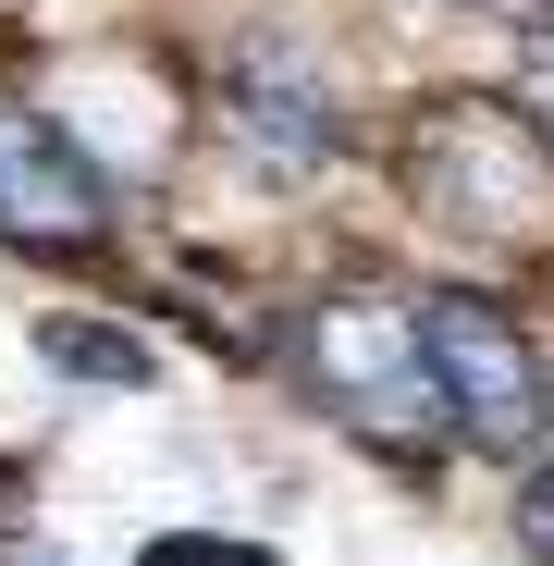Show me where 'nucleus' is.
Listing matches in <instances>:
<instances>
[{
  "instance_id": "nucleus-1",
  "label": "nucleus",
  "mask_w": 554,
  "mask_h": 566,
  "mask_svg": "<svg viewBox=\"0 0 554 566\" xmlns=\"http://www.w3.org/2000/svg\"><path fill=\"white\" fill-rule=\"evenodd\" d=\"M284 357H296V382L333 431H357L369 455H395V468H431L456 455V419H443V382H431V333H419V296H395V283H321V296L284 321Z\"/></svg>"
},
{
  "instance_id": "nucleus-2",
  "label": "nucleus",
  "mask_w": 554,
  "mask_h": 566,
  "mask_svg": "<svg viewBox=\"0 0 554 566\" xmlns=\"http://www.w3.org/2000/svg\"><path fill=\"white\" fill-rule=\"evenodd\" d=\"M383 160L407 185V210L443 222L456 247H554V124L530 99L431 86V99H407Z\"/></svg>"
},
{
  "instance_id": "nucleus-3",
  "label": "nucleus",
  "mask_w": 554,
  "mask_h": 566,
  "mask_svg": "<svg viewBox=\"0 0 554 566\" xmlns=\"http://www.w3.org/2000/svg\"><path fill=\"white\" fill-rule=\"evenodd\" d=\"M419 333H431V382H443L456 443L530 468V455L554 443V357H542V333L493 296V283H431V296H419Z\"/></svg>"
},
{
  "instance_id": "nucleus-4",
  "label": "nucleus",
  "mask_w": 554,
  "mask_h": 566,
  "mask_svg": "<svg viewBox=\"0 0 554 566\" xmlns=\"http://www.w3.org/2000/svg\"><path fill=\"white\" fill-rule=\"evenodd\" d=\"M112 234H124V210H112L100 160H86L38 99H0V247L86 271V259H112Z\"/></svg>"
},
{
  "instance_id": "nucleus-5",
  "label": "nucleus",
  "mask_w": 554,
  "mask_h": 566,
  "mask_svg": "<svg viewBox=\"0 0 554 566\" xmlns=\"http://www.w3.org/2000/svg\"><path fill=\"white\" fill-rule=\"evenodd\" d=\"M222 136L259 172H321V160H345V99L321 86L309 50L247 38V50H222Z\"/></svg>"
},
{
  "instance_id": "nucleus-6",
  "label": "nucleus",
  "mask_w": 554,
  "mask_h": 566,
  "mask_svg": "<svg viewBox=\"0 0 554 566\" xmlns=\"http://www.w3.org/2000/svg\"><path fill=\"white\" fill-rule=\"evenodd\" d=\"M38 345H50L62 369H100V382H148V345H112V333H74V321H62V333H38Z\"/></svg>"
},
{
  "instance_id": "nucleus-7",
  "label": "nucleus",
  "mask_w": 554,
  "mask_h": 566,
  "mask_svg": "<svg viewBox=\"0 0 554 566\" xmlns=\"http://www.w3.org/2000/svg\"><path fill=\"white\" fill-rule=\"evenodd\" d=\"M518 554H542V566H554V443L518 468Z\"/></svg>"
},
{
  "instance_id": "nucleus-8",
  "label": "nucleus",
  "mask_w": 554,
  "mask_h": 566,
  "mask_svg": "<svg viewBox=\"0 0 554 566\" xmlns=\"http://www.w3.org/2000/svg\"><path fill=\"white\" fill-rule=\"evenodd\" d=\"M136 566H271L259 542H222V530H173V542H148Z\"/></svg>"
},
{
  "instance_id": "nucleus-9",
  "label": "nucleus",
  "mask_w": 554,
  "mask_h": 566,
  "mask_svg": "<svg viewBox=\"0 0 554 566\" xmlns=\"http://www.w3.org/2000/svg\"><path fill=\"white\" fill-rule=\"evenodd\" d=\"M518 99H530V112L554 124V13H542V25L518 38Z\"/></svg>"
},
{
  "instance_id": "nucleus-10",
  "label": "nucleus",
  "mask_w": 554,
  "mask_h": 566,
  "mask_svg": "<svg viewBox=\"0 0 554 566\" xmlns=\"http://www.w3.org/2000/svg\"><path fill=\"white\" fill-rule=\"evenodd\" d=\"M443 13H481V25H518V38H530V25L554 13V0H443Z\"/></svg>"
}]
</instances>
